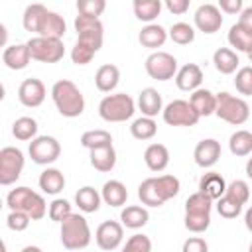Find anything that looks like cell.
I'll list each match as a JSON object with an SVG mask.
<instances>
[{"label":"cell","instance_id":"obj_42","mask_svg":"<svg viewBox=\"0 0 252 252\" xmlns=\"http://www.w3.org/2000/svg\"><path fill=\"white\" fill-rule=\"evenodd\" d=\"M234 87L240 94L244 96H250L252 94V65H246V67H240L236 71V77H234Z\"/></svg>","mask_w":252,"mask_h":252},{"label":"cell","instance_id":"obj_50","mask_svg":"<svg viewBox=\"0 0 252 252\" xmlns=\"http://www.w3.org/2000/svg\"><path fill=\"white\" fill-rule=\"evenodd\" d=\"M165 8L175 14V16H181L189 10V0H165Z\"/></svg>","mask_w":252,"mask_h":252},{"label":"cell","instance_id":"obj_41","mask_svg":"<svg viewBox=\"0 0 252 252\" xmlns=\"http://www.w3.org/2000/svg\"><path fill=\"white\" fill-rule=\"evenodd\" d=\"M49 219L55 220V222H63L67 217L73 215V209H71V203L67 199H53L51 205H49Z\"/></svg>","mask_w":252,"mask_h":252},{"label":"cell","instance_id":"obj_52","mask_svg":"<svg viewBox=\"0 0 252 252\" xmlns=\"http://www.w3.org/2000/svg\"><path fill=\"white\" fill-rule=\"evenodd\" d=\"M244 224H246V228L252 232V207H248V211L244 213Z\"/></svg>","mask_w":252,"mask_h":252},{"label":"cell","instance_id":"obj_40","mask_svg":"<svg viewBox=\"0 0 252 252\" xmlns=\"http://www.w3.org/2000/svg\"><path fill=\"white\" fill-rule=\"evenodd\" d=\"M228 43H230V47H234L236 51L248 53V49L252 47V35H248L238 24H232L230 30H228Z\"/></svg>","mask_w":252,"mask_h":252},{"label":"cell","instance_id":"obj_7","mask_svg":"<svg viewBox=\"0 0 252 252\" xmlns=\"http://www.w3.org/2000/svg\"><path fill=\"white\" fill-rule=\"evenodd\" d=\"M134 112H136V102L126 93L106 94L98 102V116L104 122H126L134 116Z\"/></svg>","mask_w":252,"mask_h":252},{"label":"cell","instance_id":"obj_5","mask_svg":"<svg viewBox=\"0 0 252 252\" xmlns=\"http://www.w3.org/2000/svg\"><path fill=\"white\" fill-rule=\"evenodd\" d=\"M6 205L10 211H22L26 213L32 220H41L47 213V205H45V199L32 191L30 187H16L8 193L6 197Z\"/></svg>","mask_w":252,"mask_h":252},{"label":"cell","instance_id":"obj_37","mask_svg":"<svg viewBox=\"0 0 252 252\" xmlns=\"http://www.w3.org/2000/svg\"><path fill=\"white\" fill-rule=\"evenodd\" d=\"M158 132V124L154 118H148V116H140L132 122L130 126V134L136 138V140H152Z\"/></svg>","mask_w":252,"mask_h":252},{"label":"cell","instance_id":"obj_53","mask_svg":"<svg viewBox=\"0 0 252 252\" xmlns=\"http://www.w3.org/2000/svg\"><path fill=\"white\" fill-rule=\"evenodd\" d=\"M6 37H8L6 26H4V24H0V43H2V45H6ZM6 47H8V45H6Z\"/></svg>","mask_w":252,"mask_h":252},{"label":"cell","instance_id":"obj_20","mask_svg":"<svg viewBox=\"0 0 252 252\" xmlns=\"http://www.w3.org/2000/svg\"><path fill=\"white\" fill-rule=\"evenodd\" d=\"M201 83H203V71H201V67L197 63L183 65L175 75V85H177L179 91L193 93V91L201 89Z\"/></svg>","mask_w":252,"mask_h":252},{"label":"cell","instance_id":"obj_57","mask_svg":"<svg viewBox=\"0 0 252 252\" xmlns=\"http://www.w3.org/2000/svg\"><path fill=\"white\" fill-rule=\"evenodd\" d=\"M248 252H252V242H250V246H248Z\"/></svg>","mask_w":252,"mask_h":252},{"label":"cell","instance_id":"obj_29","mask_svg":"<svg viewBox=\"0 0 252 252\" xmlns=\"http://www.w3.org/2000/svg\"><path fill=\"white\" fill-rule=\"evenodd\" d=\"M39 189L47 195H59L65 189V175L57 167H47L39 175Z\"/></svg>","mask_w":252,"mask_h":252},{"label":"cell","instance_id":"obj_56","mask_svg":"<svg viewBox=\"0 0 252 252\" xmlns=\"http://www.w3.org/2000/svg\"><path fill=\"white\" fill-rule=\"evenodd\" d=\"M246 55H248V59H250V63H252V47L248 49V53H246Z\"/></svg>","mask_w":252,"mask_h":252},{"label":"cell","instance_id":"obj_23","mask_svg":"<svg viewBox=\"0 0 252 252\" xmlns=\"http://www.w3.org/2000/svg\"><path fill=\"white\" fill-rule=\"evenodd\" d=\"M144 161L148 165L150 171H163L167 165H169V150L163 146V144H150L144 152Z\"/></svg>","mask_w":252,"mask_h":252},{"label":"cell","instance_id":"obj_38","mask_svg":"<svg viewBox=\"0 0 252 252\" xmlns=\"http://www.w3.org/2000/svg\"><path fill=\"white\" fill-rule=\"evenodd\" d=\"M167 33H169L171 41L177 43V45H189V43L195 39V28H193L191 24H187V22H177V24H173Z\"/></svg>","mask_w":252,"mask_h":252},{"label":"cell","instance_id":"obj_36","mask_svg":"<svg viewBox=\"0 0 252 252\" xmlns=\"http://www.w3.org/2000/svg\"><path fill=\"white\" fill-rule=\"evenodd\" d=\"M81 146L87 148L89 152L98 150V148H104V146H112V136H110V132H106L102 128L87 130L81 136Z\"/></svg>","mask_w":252,"mask_h":252},{"label":"cell","instance_id":"obj_1","mask_svg":"<svg viewBox=\"0 0 252 252\" xmlns=\"http://www.w3.org/2000/svg\"><path fill=\"white\" fill-rule=\"evenodd\" d=\"M22 24H24V30L35 33V37L63 39L67 32V24L63 16H59L53 10H47L43 4H30L24 10Z\"/></svg>","mask_w":252,"mask_h":252},{"label":"cell","instance_id":"obj_46","mask_svg":"<svg viewBox=\"0 0 252 252\" xmlns=\"http://www.w3.org/2000/svg\"><path fill=\"white\" fill-rule=\"evenodd\" d=\"M30 222H32V219H30L26 213H22V211H10L8 217H6L8 228H10V230H16V232L26 230V228L30 226Z\"/></svg>","mask_w":252,"mask_h":252},{"label":"cell","instance_id":"obj_3","mask_svg":"<svg viewBox=\"0 0 252 252\" xmlns=\"http://www.w3.org/2000/svg\"><path fill=\"white\" fill-rule=\"evenodd\" d=\"M51 98L57 112L65 118H77L85 110V96L69 79H59L51 87Z\"/></svg>","mask_w":252,"mask_h":252},{"label":"cell","instance_id":"obj_6","mask_svg":"<svg viewBox=\"0 0 252 252\" xmlns=\"http://www.w3.org/2000/svg\"><path fill=\"white\" fill-rule=\"evenodd\" d=\"M61 244L67 250H83L91 244V226L87 219L79 213H73L61 222Z\"/></svg>","mask_w":252,"mask_h":252},{"label":"cell","instance_id":"obj_34","mask_svg":"<svg viewBox=\"0 0 252 252\" xmlns=\"http://www.w3.org/2000/svg\"><path fill=\"white\" fill-rule=\"evenodd\" d=\"M132 8H134V16L140 22L152 24L161 12V2L159 0H134Z\"/></svg>","mask_w":252,"mask_h":252},{"label":"cell","instance_id":"obj_14","mask_svg":"<svg viewBox=\"0 0 252 252\" xmlns=\"http://www.w3.org/2000/svg\"><path fill=\"white\" fill-rule=\"evenodd\" d=\"M163 122L169 124V126H195L201 116L195 112V108L191 106L189 100H171L169 104L163 106Z\"/></svg>","mask_w":252,"mask_h":252},{"label":"cell","instance_id":"obj_55","mask_svg":"<svg viewBox=\"0 0 252 252\" xmlns=\"http://www.w3.org/2000/svg\"><path fill=\"white\" fill-rule=\"evenodd\" d=\"M246 175H248V179H252V158H248V161H246Z\"/></svg>","mask_w":252,"mask_h":252},{"label":"cell","instance_id":"obj_43","mask_svg":"<svg viewBox=\"0 0 252 252\" xmlns=\"http://www.w3.org/2000/svg\"><path fill=\"white\" fill-rule=\"evenodd\" d=\"M104 10H106V2H104V0H79V2H77V12H79V16L98 18Z\"/></svg>","mask_w":252,"mask_h":252},{"label":"cell","instance_id":"obj_44","mask_svg":"<svg viewBox=\"0 0 252 252\" xmlns=\"http://www.w3.org/2000/svg\"><path fill=\"white\" fill-rule=\"evenodd\" d=\"M122 252H152V240L150 236L136 232L126 240V244L122 246Z\"/></svg>","mask_w":252,"mask_h":252},{"label":"cell","instance_id":"obj_4","mask_svg":"<svg viewBox=\"0 0 252 252\" xmlns=\"http://www.w3.org/2000/svg\"><path fill=\"white\" fill-rule=\"evenodd\" d=\"M211 209H213V199H209L205 193L197 191L189 195L185 201V217H183L185 228L195 234L205 232L211 224Z\"/></svg>","mask_w":252,"mask_h":252},{"label":"cell","instance_id":"obj_10","mask_svg":"<svg viewBox=\"0 0 252 252\" xmlns=\"http://www.w3.org/2000/svg\"><path fill=\"white\" fill-rule=\"evenodd\" d=\"M26 158L20 148L6 146L0 150V185H12L24 171Z\"/></svg>","mask_w":252,"mask_h":252},{"label":"cell","instance_id":"obj_51","mask_svg":"<svg viewBox=\"0 0 252 252\" xmlns=\"http://www.w3.org/2000/svg\"><path fill=\"white\" fill-rule=\"evenodd\" d=\"M248 35H252V6H248V8H244L242 12H240V18H238V22H236Z\"/></svg>","mask_w":252,"mask_h":252},{"label":"cell","instance_id":"obj_28","mask_svg":"<svg viewBox=\"0 0 252 252\" xmlns=\"http://www.w3.org/2000/svg\"><path fill=\"white\" fill-rule=\"evenodd\" d=\"M169 37L167 30L159 24H148L142 28V32L138 33V41L148 47V49H156V47H161L165 43V39Z\"/></svg>","mask_w":252,"mask_h":252},{"label":"cell","instance_id":"obj_35","mask_svg":"<svg viewBox=\"0 0 252 252\" xmlns=\"http://www.w3.org/2000/svg\"><path fill=\"white\" fill-rule=\"evenodd\" d=\"M12 134L20 142H28V140L37 138V122H35V118H32V116L16 118L14 124H12Z\"/></svg>","mask_w":252,"mask_h":252},{"label":"cell","instance_id":"obj_9","mask_svg":"<svg viewBox=\"0 0 252 252\" xmlns=\"http://www.w3.org/2000/svg\"><path fill=\"white\" fill-rule=\"evenodd\" d=\"M75 32H77V41L91 47L94 53L102 47L104 41V26L98 18H87V16H77L75 18Z\"/></svg>","mask_w":252,"mask_h":252},{"label":"cell","instance_id":"obj_16","mask_svg":"<svg viewBox=\"0 0 252 252\" xmlns=\"http://www.w3.org/2000/svg\"><path fill=\"white\" fill-rule=\"evenodd\" d=\"M195 28L203 33H215L222 26V12L219 10L217 4H201L195 10Z\"/></svg>","mask_w":252,"mask_h":252},{"label":"cell","instance_id":"obj_33","mask_svg":"<svg viewBox=\"0 0 252 252\" xmlns=\"http://www.w3.org/2000/svg\"><path fill=\"white\" fill-rule=\"evenodd\" d=\"M228 150L236 158H244L252 154V132L248 130H236L228 138Z\"/></svg>","mask_w":252,"mask_h":252},{"label":"cell","instance_id":"obj_54","mask_svg":"<svg viewBox=\"0 0 252 252\" xmlns=\"http://www.w3.org/2000/svg\"><path fill=\"white\" fill-rule=\"evenodd\" d=\"M20 252H43L39 246H33V244H30V246H24Z\"/></svg>","mask_w":252,"mask_h":252},{"label":"cell","instance_id":"obj_8","mask_svg":"<svg viewBox=\"0 0 252 252\" xmlns=\"http://www.w3.org/2000/svg\"><path fill=\"white\" fill-rule=\"evenodd\" d=\"M215 114L220 120H224L232 126H240L250 118V106L244 98L222 91V93H217V110H215Z\"/></svg>","mask_w":252,"mask_h":252},{"label":"cell","instance_id":"obj_24","mask_svg":"<svg viewBox=\"0 0 252 252\" xmlns=\"http://www.w3.org/2000/svg\"><path fill=\"white\" fill-rule=\"evenodd\" d=\"M199 191L205 193L209 199L219 201L224 193H226V181L220 173L217 171H209L199 179Z\"/></svg>","mask_w":252,"mask_h":252},{"label":"cell","instance_id":"obj_19","mask_svg":"<svg viewBox=\"0 0 252 252\" xmlns=\"http://www.w3.org/2000/svg\"><path fill=\"white\" fill-rule=\"evenodd\" d=\"M2 61L8 69L12 71H22L30 65L32 61V53H30V47L28 43H14V45H8L4 47L2 51Z\"/></svg>","mask_w":252,"mask_h":252},{"label":"cell","instance_id":"obj_17","mask_svg":"<svg viewBox=\"0 0 252 252\" xmlns=\"http://www.w3.org/2000/svg\"><path fill=\"white\" fill-rule=\"evenodd\" d=\"M45 94H47L45 85L35 77H30V79L22 81V85L18 87V100L28 108L39 106L45 100Z\"/></svg>","mask_w":252,"mask_h":252},{"label":"cell","instance_id":"obj_32","mask_svg":"<svg viewBox=\"0 0 252 252\" xmlns=\"http://www.w3.org/2000/svg\"><path fill=\"white\" fill-rule=\"evenodd\" d=\"M100 201H102L100 193L91 185H85L75 193V205L83 213H96L100 207Z\"/></svg>","mask_w":252,"mask_h":252},{"label":"cell","instance_id":"obj_27","mask_svg":"<svg viewBox=\"0 0 252 252\" xmlns=\"http://www.w3.org/2000/svg\"><path fill=\"white\" fill-rule=\"evenodd\" d=\"M100 197H102V201H104L106 205H110V207H122V205H126L128 189H126V185H124L122 181L110 179V181H106V183L102 185Z\"/></svg>","mask_w":252,"mask_h":252},{"label":"cell","instance_id":"obj_26","mask_svg":"<svg viewBox=\"0 0 252 252\" xmlns=\"http://www.w3.org/2000/svg\"><path fill=\"white\" fill-rule=\"evenodd\" d=\"M148 220H150V213H148V209L144 205H128L120 213L122 226L132 228V230H138V228L146 226Z\"/></svg>","mask_w":252,"mask_h":252},{"label":"cell","instance_id":"obj_21","mask_svg":"<svg viewBox=\"0 0 252 252\" xmlns=\"http://www.w3.org/2000/svg\"><path fill=\"white\" fill-rule=\"evenodd\" d=\"M138 108L142 112V116L154 118L159 112H163V100L161 94L154 89V87H146L142 89V93L138 94Z\"/></svg>","mask_w":252,"mask_h":252},{"label":"cell","instance_id":"obj_15","mask_svg":"<svg viewBox=\"0 0 252 252\" xmlns=\"http://www.w3.org/2000/svg\"><path fill=\"white\" fill-rule=\"evenodd\" d=\"M94 240L100 250H116L124 240V226L118 220H104L94 230Z\"/></svg>","mask_w":252,"mask_h":252},{"label":"cell","instance_id":"obj_12","mask_svg":"<svg viewBox=\"0 0 252 252\" xmlns=\"http://www.w3.org/2000/svg\"><path fill=\"white\" fill-rule=\"evenodd\" d=\"M32 59L39 63H57L65 55L63 39H51V37H32L28 41Z\"/></svg>","mask_w":252,"mask_h":252},{"label":"cell","instance_id":"obj_2","mask_svg":"<svg viewBox=\"0 0 252 252\" xmlns=\"http://www.w3.org/2000/svg\"><path fill=\"white\" fill-rule=\"evenodd\" d=\"M181 189V183L175 175H158L148 177L138 185V199L146 207H161L165 201L173 199Z\"/></svg>","mask_w":252,"mask_h":252},{"label":"cell","instance_id":"obj_49","mask_svg":"<svg viewBox=\"0 0 252 252\" xmlns=\"http://www.w3.org/2000/svg\"><path fill=\"white\" fill-rule=\"evenodd\" d=\"M217 6H219V10L224 12V14H240V12L244 10L242 0H220Z\"/></svg>","mask_w":252,"mask_h":252},{"label":"cell","instance_id":"obj_45","mask_svg":"<svg viewBox=\"0 0 252 252\" xmlns=\"http://www.w3.org/2000/svg\"><path fill=\"white\" fill-rule=\"evenodd\" d=\"M240 211H242V207H240L238 203L230 201V199L224 197V195L217 201V213H219L222 219H236V217L240 215Z\"/></svg>","mask_w":252,"mask_h":252},{"label":"cell","instance_id":"obj_11","mask_svg":"<svg viewBox=\"0 0 252 252\" xmlns=\"http://www.w3.org/2000/svg\"><path fill=\"white\" fill-rule=\"evenodd\" d=\"M146 73L156 81H169L177 75V59L167 51H154L146 57Z\"/></svg>","mask_w":252,"mask_h":252},{"label":"cell","instance_id":"obj_13","mask_svg":"<svg viewBox=\"0 0 252 252\" xmlns=\"http://www.w3.org/2000/svg\"><path fill=\"white\" fill-rule=\"evenodd\" d=\"M28 154L33 163L37 165H49L59 159L61 156V144L53 136H37L30 142Z\"/></svg>","mask_w":252,"mask_h":252},{"label":"cell","instance_id":"obj_22","mask_svg":"<svg viewBox=\"0 0 252 252\" xmlns=\"http://www.w3.org/2000/svg\"><path fill=\"white\" fill-rule=\"evenodd\" d=\"M189 102H191V106L195 108V112H197L201 118H203V116H211V114H215V110H217V94L211 93L209 89H203V87L191 93Z\"/></svg>","mask_w":252,"mask_h":252},{"label":"cell","instance_id":"obj_18","mask_svg":"<svg viewBox=\"0 0 252 252\" xmlns=\"http://www.w3.org/2000/svg\"><path fill=\"white\" fill-rule=\"evenodd\" d=\"M220 158V144L215 140V138H205L201 140L195 150H193V159L199 167L207 169V167H213Z\"/></svg>","mask_w":252,"mask_h":252},{"label":"cell","instance_id":"obj_31","mask_svg":"<svg viewBox=\"0 0 252 252\" xmlns=\"http://www.w3.org/2000/svg\"><path fill=\"white\" fill-rule=\"evenodd\" d=\"M91 165L100 173L112 171L114 165H116V150H114V146H104V148L93 150L91 152Z\"/></svg>","mask_w":252,"mask_h":252},{"label":"cell","instance_id":"obj_39","mask_svg":"<svg viewBox=\"0 0 252 252\" xmlns=\"http://www.w3.org/2000/svg\"><path fill=\"white\" fill-rule=\"evenodd\" d=\"M224 197H228L230 201H234L240 207H244L248 203V199H250V187H248V183L244 179H234V181H230L226 185Z\"/></svg>","mask_w":252,"mask_h":252},{"label":"cell","instance_id":"obj_48","mask_svg":"<svg viewBox=\"0 0 252 252\" xmlns=\"http://www.w3.org/2000/svg\"><path fill=\"white\" fill-rule=\"evenodd\" d=\"M181 252H209V244H207V240L201 238V236H189V238L183 242Z\"/></svg>","mask_w":252,"mask_h":252},{"label":"cell","instance_id":"obj_47","mask_svg":"<svg viewBox=\"0 0 252 252\" xmlns=\"http://www.w3.org/2000/svg\"><path fill=\"white\" fill-rule=\"evenodd\" d=\"M93 57H94V51H93L91 47L79 43V41H77V43L73 45V49H71V61H73L75 65H89V63L93 61Z\"/></svg>","mask_w":252,"mask_h":252},{"label":"cell","instance_id":"obj_25","mask_svg":"<svg viewBox=\"0 0 252 252\" xmlns=\"http://www.w3.org/2000/svg\"><path fill=\"white\" fill-rule=\"evenodd\" d=\"M118 81H120V69L116 65H112V63L100 65L96 69V73H94V85H96V89L100 93L114 91L116 85H118Z\"/></svg>","mask_w":252,"mask_h":252},{"label":"cell","instance_id":"obj_30","mask_svg":"<svg viewBox=\"0 0 252 252\" xmlns=\"http://www.w3.org/2000/svg\"><path fill=\"white\" fill-rule=\"evenodd\" d=\"M238 53L230 47H219L213 53V65L222 75H232L238 69Z\"/></svg>","mask_w":252,"mask_h":252}]
</instances>
